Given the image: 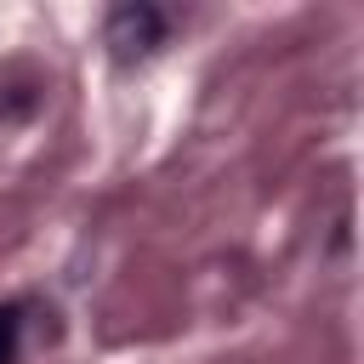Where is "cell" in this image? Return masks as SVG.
I'll list each match as a JSON object with an SVG mask.
<instances>
[{"mask_svg": "<svg viewBox=\"0 0 364 364\" xmlns=\"http://www.w3.org/2000/svg\"><path fill=\"white\" fill-rule=\"evenodd\" d=\"M102 46H108L114 63H142L148 51L165 46V11L148 6V0H125V6H114L108 23H102Z\"/></svg>", "mask_w": 364, "mask_h": 364, "instance_id": "cell-1", "label": "cell"}, {"mask_svg": "<svg viewBox=\"0 0 364 364\" xmlns=\"http://www.w3.org/2000/svg\"><path fill=\"white\" fill-rule=\"evenodd\" d=\"M23 353V301H0V364H17Z\"/></svg>", "mask_w": 364, "mask_h": 364, "instance_id": "cell-2", "label": "cell"}]
</instances>
